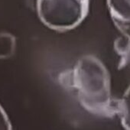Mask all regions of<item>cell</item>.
<instances>
[{
	"mask_svg": "<svg viewBox=\"0 0 130 130\" xmlns=\"http://www.w3.org/2000/svg\"><path fill=\"white\" fill-rule=\"evenodd\" d=\"M63 84L77 93L81 106L88 112L104 117L117 113L118 104L111 97L110 78L103 63L98 58L87 55L78 60L69 74L63 75Z\"/></svg>",
	"mask_w": 130,
	"mask_h": 130,
	"instance_id": "1",
	"label": "cell"
},
{
	"mask_svg": "<svg viewBox=\"0 0 130 130\" xmlns=\"http://www.w3.org/2000/svg\"><path fill=\"white\" fill-rule=\"evenodd\" d=\"M90 0H38V14L48 28L63 31L77 27L87 16Z\"/></svg>",
	"mask_w": 130,
	"mask_h": 130,
	"instance_id": "2",
	"label": "cell"
},
{
	"mask_svg": "<svg viewBox=\"0 0 130 130\" xmlns=\"http://www.w3.org/2000/svg\"><path fill=\"white\" fill-rule=\"evenodd\" d=\"M107 4L114 24L130 41V0H107Z\"/></svg>",
	"mask_w": 130,
	"mask_h": 130,
	"instance_id": "3",
	"label": "cell"
},
{
	"mask_svg": "<svg viewBox=\"0 0 130 130\" xmlns=\"http://www.w3.org/2000/svg\"><path fill=\"white\" fill-rule=\"evenodd\" d=\"M117 113L125 130H130V86L117 106Z\"/></svg>",
	"mask_w": 130,
	"mask_h": 130,
	"instance_id": "4",
	"label": "cell"
},
{
	"mask_svg": "<svg viewBox=\"0 0 130 130\" xmlns=\"http://www.w3.org/2000/svg\"><path fill=\"white\" fill-rule=\"evenodd\" d=\"M15 41L9 34H0V58H7L12 55L15 51Z\"/></svg>",
	"mask_w": 130,
	"mask_h": 130,
	"instance_id": "5",
	"label": "cell"
},
{
	"mask_svg": "<svg viewBox=\"0 0 130 130\" xmlns=\"http://www.w3.org/2000/svg\"><path fill=\"white\" fill-rule=\"evenodd\" d=\"M0 130H12L9 117L1 105H0Z\"/></svg>",
	"mask_w": 130,
	"mask_h": 130,
	"instance_id": "6",
	"label": "cell"
}]
</instances>
